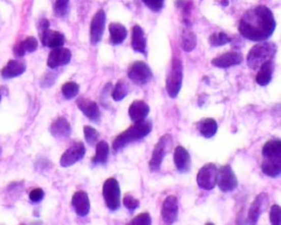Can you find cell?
<instances>
[{
    "instance_id": "34",
    "label": "cell",
    "mask_w": 281,
    "mask_h": 225,
    "mask_svg": "<svg viewBox=\"0 0 281 225\" xmlns=\"http://www.w3.org/2000/svg\"><path fill=\"white\" fill-rule=\"evenodd\" d=\"M69 11V0H55L54 13L55 16L64 18L68 15Z\"/></svg>"
},
{
    "instance_id": "36",
    "label": "cell",
    "mask_w": 281,
    "mask_h": 225,
    "mask_svg": "<svg viewBox=\"0 0 281 225\" xmlns=\"http://www.w3.org/2000/svg\"><path fill=\"white\" fill-rule=\"evenodd\" d=\"M22 42V45H23V48L25 53H33L38 50V46H39V42L38 40L33 38V37H27L25 40L21 41Z\"/></svg>"
},
{
    "instance_id": "7",
    "label": "cell",
    "mask_w": 281,
    "mask_h": 225,
    "mask_svg": "<svg viewBox=\"0 0 281 225\" xmlns=\"http://www.w3.org/2000/svg\"><path fill=\"white\" fill-rule=\"evenodd\" d=\"M129 78L137 86H144L153 77L152 69L144 62H134L128 69Z\"/></svg>"
},
{
    "instance_id": "3",
    "label": "cell",
    "mask_w": 281,
    "mask_h": 225,
    "mask_svg": "<svg viewBox=\"0 0 281 225\" xmlns=\"http://www.w3.org/2000/svg\"><path fill=\"white\" fill-rule=\"evenodd\" d=\"M277 53V45L273 42H263L251 47L247 55V64L250 69H257L266 61L272 60Z\"/></svg>"
},
{
    "instance_id": "25",
    "label": "cell",
    "mask_w": 281,
    "mask_h": 225,
    "mask_svg": "<svg viewBox=\"0 0 281 225\" xmlns=\"http://www.w3.org/2000/svg\"><path fill=\"white\" fill-rule=\"evenodd\" d=\"M109 32H110V42L114 45H119L124 42L128 35L126 27L118 22H114L109 24Z\"/></svg>"
},
{
    "instance_id": "26",
    "label": "cell",
    "mask_w": 281,
    "mask_h": 225,
    "mask_svg": "<svg viewBox=\"0 0 281 225\" xmlns=\"http://www.w3.org/2000/svg\"><path fill=\"white\" fill-rule=\"evenodd\" d=\"M109 157V145L105 140H100L99 143L97 144L96 147V154L95 156L91 159L94 165H104L107 164Z\"/></svg>"
},
{
    "instance_id": "42",
    "label": "cell",
    "mask_w": 281,
    "mask_h": 225,
    "mask_svg": "<svg viewBox=\"0 0 281 225\" xmlns=\"http://www.w3.org/2000/svg\"><path fill=\"white\" fill-rule=\"evenodd\" d=\"M29 198L32 202H40L42 199L44 198V191L43 189L41 188H35L30 192Z\"/></svg>"
},
{
    "instance_id": "18",
    "label": "cell",
    "mask_w": 281,
    "mask_h": 225,
    "mask_svg": "<svg viewBox=\"0 0 281 225\" xmlns=\"http://www.w3.org/2000/svg\"><path fill=\"white\" fill-rule=\"evenodd\" d=\"M72 206L75 210V212L79 216L88 215L90 211V201L87 192L85 191L75 192L72 198Z\"/></svg>"
},
{
    "instance_id": "17",
    "label": "cell",
    "mask_w": 281,
    "mask_h": 225,
    "mask_svg": "<svg viewBox=\"0 0 281 225\" xmlns=\"http://www.w3.org/2000/svg\"><path fill=\"white\" fill-rule=\"evenodd\" d=\"M174 163L179 173H188L191 167L190 154L182 146L176 147L174 153Z\"/></svg>"
},
{
    "instance_id": "40",
    "label": "cell",
    "mask_w": 281,
    "mask_h": 225,
    "mask_svg": "<svg viewBox=\"0 0 281 225\" xmlns=\"http://www.w3.org/2000/svg\"><path fill=\"white\" fill-rule=\"evenodd\" d=\"M270 222L273 225H280L281 223V209L278 205H273L270 209Z\"/></svg>"
},
{
    "instance_id": "2",
    "label": "cell",
    "mask_w": 281,
    "mask_h": 225,
    "mask_svg": "<svg viewBox=\"0 0 281 225\" xmlns=\"http://www.w3.org/2000/svg\"><path fill=\"white\" fill-rule=\"evenodd\" d=\"M152 122L151 121H139L134 122L132 126L128 130L122 132L121 134H119L116 139H114V143H112V150L114 152H119L120 150L124 149L125 146H128L130 143L136 142L144 138L146 135H149L152 131Z\"/></svg>"
},
{
    "instance_id": "20",
    "label": "cell",
    "mask_w": 281,
    "mask_h": 225,
    "mask_svg": "<svg viewBox=\"0 0 281 225\" xmlns=\"http://www.w3.org/2000/svg\"><path fill=\"white\" fill-rule=\"evenodd\" d=\"M150 114V107L143 100L133 101L129 108V116L133 122H139L146 119Z\"/></svg>"
},
{
    "instance_id": "12",
    "label": "cell",
    "mask_w": 281,
    "mask_h": 225,
    "mask_svg": "<svg viewBox=\"0 0 281 225\" xmlns=\"http://www.w3.org/2000/svg\"><path fill=\"white\" fill-rule=\"evenodd\" d=\"M178 199L175 195H168L161 207V219L166 224H174L178 219Z\"/></svg>"
},
{
    "instance_id": "32",
    "label": "cell",
    "mask_w": 281,
    "mask_h": 225,
    "mask_svg": "<svg viewBox=\"0 0 281 225\" xmlns=\"http://www.w3.org/2000/svg\"><path fill=\"white\" fill-rule=\"evenodd\" d=\"M79 93V85L74 81H68L62 87V94L66 99L70 100L75 98Z\"/></svg>"
},
{
    "instance_id": "38",
    "label": "cell",
    "mask_w": 281,
    "mask_h": 225,
    "mask_svg": "<svg viewBox=\"0 0 281 225\" xmlns=\"http://www.w3.org/2000/svg\"><path fill=\"white\" fill-rule=\"evenodd\" d=\"M39 35H40V40L41 43L44 41L45 37L47 35L48 31H50V22H48L47 19H41L39 21Z\"/></svg>"
},
{
    "instance_id": "8",
    "label": "cell",
    "mask_w": 281,
    "mask_h": 225,
    "mask_svg": "<svg viewBox=\"0 0 281 225\" xmlns=\"http://www.w3.org/2000/svg\"><path fill=\"white\" fill-rule=\"evenodd\" d=\"M216 184L219 186L220 190L223 192H232L237 188V177L230 165L222 166L220 171H217Z\"/></svg>"
},
{
    "instance_id": "37",
    "label": "cell",
    "mask_w": 281,
    "mask_h": 225,
    "mask_svg": "<svg viewBox=\"0 0 281 225\" xmlns=\"http://www.w3.org/2000/svg\"><path fill=\"white\" fill-rule=\"evenodd\" d=\"M129 224L132 225H151L152 224V217L149 213H140L137 216H135Z\"/></svg>"
},
{
    "instance_id": "13",
    "label": "cell",
    "mask_w": 281,
    "mask_h": 225,
    "mask_svg": "<svg viewBox=\"0 0 281 225\" xmlns=\"http://www.w3.org/2000/svg\"><path fill=\"white\" fill-rule=\"evenodd\" d=\"M76 104L78 109L85 115L90 121L99 123L101 119V112L99 107H98L97 102L87 99V98L80 97L76 100Z\"/></svg>"
},
{
    "instance_id": "9",
    "label": "cell",
    "mask_w": 281,
    "mask_h": 225,
    "mask_svg": "<svg viewBox=\"0 0 281 225\" xmlns=\"http://www.w3.org/2000/svg\"><path fill=\"white\" fill-rule=\"evenodd\" d=\"M217 168L214 164H207L203 166L196 175V184L205 190H212L216 185Z\"/></svg>"
},
{
    "instance_id": "4",
    "label": "cell",
    "mask_w": 281,
    "mask_h": 225,
    "mask_svg": "<svg viewBox=\"0 0 281 225\" xmlns=\"http://www.w3.org/2000/svg\"><path fill=\"white\" fill-rule=\"evenodd\" d=\"M182 78H184V67L182 63L178 59L174 58L170 73L166 77V91L171 98L178 96L182 86Z\"/></svg>"
},
{
    "instance_id": "39",
    "label": "cell",
    "mask_w": 281,
    "mask_h": 225,
    "mask_svg": "<svg viewBox=\"0 0 281 225\" xmlns=\"http://www.w3.org/2000/svg\"><path fill=\"white\" fill-rule=\"evenodd\" d=\"M123 206L132 212V211L136 210L139 207V201L135 199L133 195L126 194L123 198Z\"/></svg>"
},
{
    "instance_id": "33",
    "label": "cell",
    "mask_w": 281,
    "mask_h": 225,
    "mask_svg": "<svg viewBox=\"0 0 281 225\" xmlns=\"http://www.w3.org/2000/svg\"><path fill=\"white\" fill-rule=\"evenodd\" d=\"M230 42H231V39L229 38V35H227L223 32H216L209 38V44L213 47L226 45L230 43Z\"/></svg>"
},
{
    "instance_id": "45",
    "label": "cell",
    "mask_w": 281,
    "mask_h": 225,
    "mask_svg": "<svg viewBox=\"0 0 281 225\" xmlns=\"http://www.w3.org/2000/svg\"><path fill=\"white\" fill-rule=\"evenodd\" d=\"M0 100H2V95H0Z\"/></svg>"
},
{
    "instance_id": "44",
    "label": "cell",
    "mask_w": 281,
    "mask_h": 225,
    "mask_svg": "<svg viewBox=\"0 0 281 225\" xmlns=\"http://www.w3.org/2000/svg\"><path fill=\"white\" fill-rule=\"evenodd\" d=\"M13 54H15L17 58H22V56H24L25 54V51L23 48V45H22V42H18V43L13 46Z\"/></svg>"
},
{
    "instance_id": "35",
    "label": "cell",
    "mask_w": 281,
    "mask_h": 225,
    "mask_svg": "<svg viewBox=\"0 0 281 225\" xmlns=\"http://www.w3.org/2000/svg\"><path fill=\"white\" fill-rule=\"evenodd\" d=\"M83 134H85V138L89 145H95L97 143L98 138H99V133L91 126H83Z\"/></svg>"
},
{
    "instance_id": "14",
    "label": "cell",
    "mask_w": 281,
    "mask_h": 225,
    "mask_svg": "<svg viewBox=\"0 0 281 225\" xmlns=\"http://www.w3.org/2000/svg\"><path fill=\"white\" fill-rule=\"evenodd\" d=\"M72 60V53L68 48L58 47L52 48V52L47 58V66L50 68H58L60 66H65Z\"/></svg>"
},
{
    "instance_id": "43",
    "label": "cell",
    "mask_w": 281,
    "mask_h": 225,
    "mask_svg": "<svg viewBox=\"0 0 281 225\" xmlns=\"http://www.w3.org/2000/svg\"><path fill=\"white\" fill-rule=\"evenodd\" d=\"M52 74L53 73H46L43 76V78H42V80H41V87L47 88V87H50V86L53 85L54 80H55V76H53Z\"/></svg>"
},
{
    "instance_id": "31",
    "label": "cell",
    "mask_w": 281,
    "mask_h": 225,
    "mask_svg": "<svg viewBox=\"0 0 281 225\" xmlns=\"http://www.w3.org/2000/svg\"><path fill=\"white\" fill-rule=\"evenodd\" d=\"M128 93H129V87L126 85V82L124 80H120L119 82H117L115 88L112 89L111 96L114 98L115 101H121L126 97Z\"/></svg>"
},
{
    "instance_id": "15",
    "label": "cell",
    "mask_w": 281,
    "mask_h": 225,
    "mask_svg": "<svg viewBox=\"0 0 281 225\" xmlns=\"http://www.w3.org/2000/svg\"><path fill=\"white\" fill-rule=\"evenodd\" d=\"M267 205H268V195H267L266 192H263L259 194L254 201H252L248 211L247 223L256 224L259 216H261V214L263 213V211H265Z\"/></svg>"
},
{
    "instance_id": "29",
    "label": "cell",
    "mask_w": 281,
    "mask_h": 225,
    "mask_svg": "<svg viewBox=\"0 0 281 225\" xmlns=\"http://www.w3.org/2000/svg\"><path fill=\"white\" fill-rule=\"evenodd\" d=\"M65 44V37L64 34L58 31H48L44 41L42 42V45L47 46L50 48H58L62 47Z\"/></svg>"
},
{
    "instance_id": "1",
    "label": "cell",
    "mask_w": 281,
    "mask_h": 225,
    "mask_svg": "<svg viewBox=\"0 0 281 225\" xmlns=\"http://www.w3.org/2000/svg\"><path fill=\"white\" fill-rule=\"evenodd\" d=\"M276 20L272 11L266 6H257L246 11L238 24L243 38L249 41H266L275 32Z\"/></svg>"
},
{
    "instance_id": "27",
    "label": "cell",
    "mask_w": 281,
    "mask_h": 225,
    "mask_svg": "<svg viewBox=\"0 0 281 225\" xmlns=\"http://www.w3.org/2000/svg\"><path fill=\"white\" fill-rule=\"evenodd\" d=\"M180 46L185 52H191L196 46V35L190 29H185L180 35Z\"/></svg>"
},
{
    "instance_id": "19",
    "label": "cell",
    "mask_w": 281,
    "mask_h": 225,
    "mask_svg": "<svg viewBox=\"0 0 281 225\" xmlns=\"http://www.w3.org/2000/svg\"><path fill=\"white\" fill-rule=\"evenodd\" d=\"M26 69V65L23 61L19 60H11L7 65L2 69V76L5 79H11L22 75Z\"/></svg>"
},
{
    "instance_id": "30",
    "label": "cell",
    "mask_w": 281,
    "mask_h": 225,
    "mask_svg": "<svg viewBox=\"0 0 281 225\" xmlns=\"http://www.w3.org/2000/svg\"><path fill=\"white\" fill-rule=\"evenodd\" d=\"M262 171L271 178H277L281 174V160L265 159L262 164Z\"/></svg>"
},
{
    "instance_id": "28",
    "label": "cell",
    "mask_w": 281,
    "mask_h": 225,
    "mask_svg": "<svg viewBox=\"0 0 281 225\" xmlns=\"http://www.w3.org/2000/svg\"><path fill=\"white\" fill-rule=\"evenodd\" d=\"M198 130L203 137H213L217 132V123L214 119L207 118L198 123Z\"/></svg>"
},
{
    "instance_id": "11",
    "label": "cell",
    "mask_w": 281,
    "mask_h": 225,
    "mask_svg": "<svg viewBox=\"0 0 281 225\" xmlns=\"http://www.w3.org/2000/svg\"><path fill=\"white\" fill-rule=\"evenodd\" d=\"M105 12L103 9L96 12L90 23V42L93 45L99 43L103 37L104 25H105Z\"/></svg>"
},
{
    "instance_id": "6",
    "label": "cell",
    "mask_w": 281,
    "mask_h": 225,
    "mask_svg": "<svg viewBox=\"0 0 281 225\" xmlns=\"http://www.w3.org/2000/svg\"><path fill=\"white\" fill-rule=\"evenodd\" d=\"M172 144L173 138L171 134H164L159 138L157 144L154 147L153 155L150 160V168L152 172H158L160 170L161 163H163L167 152L170 151Z\"/></svg>"
},
{
    "instance_id": "23",
    "label": "cell",
    "mask_w": 281,
    "mask_h": 225,
    "mask_svg": "<svg viewBox=\"0 0 281 225\" xmlns=\"http://www.w3.org/2000/svg\"><path fill=\"white\" fill-rule=\"evenodd\" d=\"M263 156L268 160H281V140L271 139L263 147Z\"/></svg>"
},
{
    "instance_id": "22",
    "label": "cell",
    "mask_w": 281,
    "mask_h": 225,
    "mask_svg": "<svg viewBox=\"0 0 281 225\" xmlns=\"http://www.w3.org/2000/svg\"><path fill=\"white\" fill-rule=\"evenodd\" d=\"M131 46L135 52L147 55L146 52V37L144 30L139 25H134L132 29V40Z\"/></svg>"
},
{
    "instance_id": "41",
    "label": "cell",
    "mask_w": 281,
    "mask_h": 225,
    "mask_svg": "<svg viewBox=\"0 0 281 225\" xmlns=\"http://www.w3.org/2000/svg\"><path fill=\"white\" fill-rule=\"evenodd\" d=\"M142 2L145 4L147 8H150L154 12H158L163 9L165 0H142Z\"/></svg>"
},
{
    "instance_id": "16",
    "label": "cell",
    "mask_w": 281,
    "mask_h": 225,
    "mask_svg": "<svg viewBox=\"0 0 281 225\" xmlns=\"http://www.w3.org/2000/svg\"><path fill=\"white\" fill-rule=\"evenodd\" d=\"M243 55L237 52H227L212 60V65L219 68H229L242 64Z\"/></svg>"
},
{
    "instance_id": "24",
    "label": "cell",
    "mask_w": 281,
    "mask_h": 225,
    "mask_svg": "<svg viewBox=\"0 0 281 225\" xmlns=\"http://www.w3.org/2000/svg\"><path fill=\"white\" fill-rule=\"evenodd\" d=\"M273 74V62L272 60L266 61L264 64L259 67L256 76V82L259 86H267L271 81Z\"/></svg>"
},
{
    "instance_id": "5",
    "label": "cell",
    "mask_w": 281,
    "mask_h": 225,
    "mask_svg": "<svg viewBox=\"0 0 281 225\" xmlns=\"http://www.w3.org/2000/svg\"><path fill=\"white\" fill-rule=\"evenodd\" d=\"M104 203L111 211H117L121 206V190L116 178H109L104 181L102 188Z\"/></svg>"
},
{
    "instance_id": "10",
    "label": "cell",
    "mask_w": 281,
    "mask_h": 225,
    "mask_svg": "<svg viewBox=\"0 0 281 225\" xmlns=\"http://www.w3.org/2000/svg\"><path fill=\"white\" fill-rule=\"evenodd\" d=\"M86 153L85 145L81 142H76L72 146L67 149L64 154H63L61 159H60V164L62 167H69L74 164H76L77 161H79L80 159L83 158Z\"/></svg>"
},
{
    "instance_id": "21",
    "label": "cell",
    "mask_w": 281,
    "mask_h": 225,
    "mask_svg": "<svg viewBox=\"0 0 281 225\" xmlns=\"http://www.w3.org/2000/svg\"><path fill=\"white\" fill-rule=\"evenodd\" d=\"M50 132L55 138L66 139L69 137L72 129H70V124L68 123L66 119L61 117L56 119V120L52 123Z\"/></svg>"
}]
</instances>
